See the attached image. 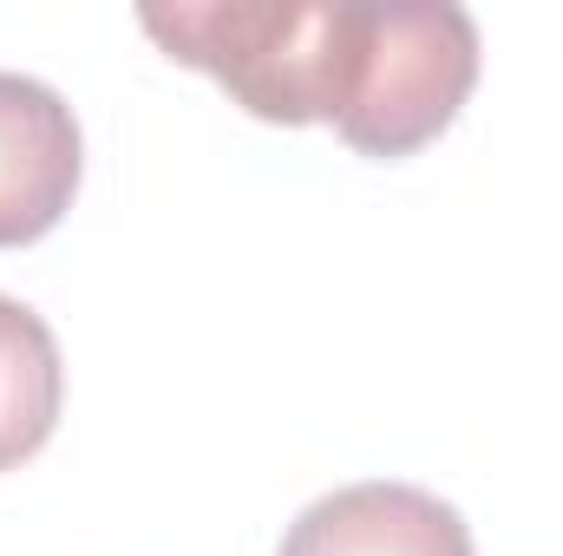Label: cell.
<instances>
[{"instance_id":"cell-1","label":"cell","mask_w":563,"mask_h":556,"mask_svg":"<svg viewBox=\"0 0 563 556\" xmlns=\"http://www.w3.org/2000/svg\"><path fill=\"white\" fill-rule=\"evenodd\" d=\"M139 26L263 125H341L361 79L367 0H151Z\"/></svg>"},{"instance_id":"cell-4","label":"cell","mask_w":563,"mask_h":556,"mask_svg":"<svg viewBox=\"0 0 563 556\" xmlns=\"http://www.w3.org/2000/svg\"><path fill=\"white\" fill-rule=\"evenodd\" d=\"M276 556H478L472 524L400 478H367L314 498L288 531Z\"/></svg>"},{"instance_id":"cell-2","label":"cell","mask_w":563,"mask_h":556,"mask_svg":"<svg viewBox=\"0 0 563 556\" xmlns=\"http://www.w3.org/2000/svg\"><path fill=\"white\" fill-rule=\"evenodd\" d=\"M478 86V20L459 0H367L354 105L334 125L361 157L432 144Z\"/></svg>"},{"instance_id":"cell-3","label":"cell","mask_w":563,"mask_h":556,"mask_svg":"<svg viewBox=\"0 0 563 556\" xmlns=\"http://www.w3.org/2000/svg\"><path fill=\"white\" fill-rule=\"evenodd\" d=\"M86 138L73 105L33 79L0 66V249L40 243L79 190Z\"/></svg>"},{"instance_id":"cell-5","label":"cell","mask_w":563,"mask_h":556,"mask_svg":"<svg viewBox=\"0 0 563 556\" xmlns=\"http://www.w3.org/2000/svg\"><path fill=\"white\" fill-rule=\"evenodd\" d=\"M59 400H66V360L53 327L26 301L0 294V471L26 465L53 438Z\"/></svg>"}]
</instances>
